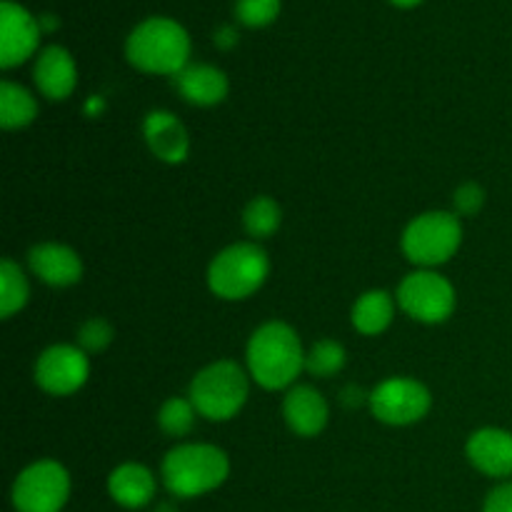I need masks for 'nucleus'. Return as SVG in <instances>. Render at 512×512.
I'll use <instances>...</instances> for the list:
<instances>
[{"mask_svg":"<svg viewBox=\"0 0 512 512\" xmlns=\"http://www.w3.org/2000/svg\"><path fill=\"white\" fill-rule=\"evenodd\" d=\"M245 365H248V375L260 388H290L305 370L303 340L283 320L263 323L250 335Z\"/></svg>","mask_w":512,"mask_h":512,"instance_id":"obj_1","label":"nucleus"},{"mask_svg":"<svg viewBox=\"0 0 512 512\" xmlns=\"http://www.w3.org/2000/svg\"><path fill=\"white\" fill-rule=\"evenodd\" d=\"M125 58L140 73L175 78L190 65V35L178 20L155 15L130 30Z\"/></svg>","mask_w":512,"mask_h":512,"instance_id":"obj_2","label":"nucleus"},{"mask_svg":"<svg viewBox=\"0 0 512 512\" xmlns=\"http://www.w3.org/2000/svg\"><path fill=\"white\" fill-rule=\"evenodd\" d=\"M230 460L225 450L208 443H180L163 458L160 478L175 498H200L228 480Z\"/></svg>","mask_w":512,"mask_h":512,"instance_id":"obj_3","label":"nucleus"},{"mask_svg":"<svg viewBox=\"0 0 512 512\" xmlns=\"http://www.w3.org/2000/svg\"><path fill=\"white\" fill-rule=\"evenodd\" d=\"M250 395V375L235 360H215L205 365L190 383V395L200 418L225 423L245 408Z\"/></svg>","mask_w":512,"mask_h":512,"instance_id":"obj_4","label":"nucleus"},{"mask_svg":"<svg viewBox=\"0 0 512 512\" xmlns=\"http://www.w3.org/2000/svg\"><path fill=\"white\" fill-rule=\"evenodd\" d=\"M268 275V253L258 243H233L210 260L208 288L223 300H245L263 288Z\"/></svg>","mask_w":512,"mask_h":512,"instance_id":"obj_5","label":"nucleus"},{"mask_svg":"<svg viewBox=\"0 0 512 512\" xmlns=\"http://www.w3.org/2000/svg\"><path fill=\"white\" fill-rule=\"evenodd\" d=\"M460 243H463V223L460 215L448 210H430L418 215L410 220L400 238L405 258L425 270L448 263L460 250Z\"/></svg>","mask_w":512,"mask_h":512,"instance_id":"obj_6","label":"nucleus"},{"mask_svg":"<svg viewBox=\"0 0 512 512\" xmlns=\"http://www.w3.org/2000/svg\"><path fill=\"white\" fill-rule=\"evenodd\" d=\"M400 310L423 325H438L453 315L458 295L453 283L435 270H415L405 275L395 293Z\"/></svg>","mask_w":512,"mask_h":512,"instance_id":"obj_7","label":"nucleus"},{"mask_svg":"<svg viewBox=\"0 0 512 512\" xmlns=\"http://www.w3.org/2000/svg\"><path fill=\"white\" fill-rule=\"evenodd\" d=\"M15 512H60L70 498V475L58 460H35L13 483Z\"/></svg>","mask_w":512,"mask_h":512,"instance_id":"obj_8","label":"nucleus"},{"mask_svg":"<svg viewBox=\"0 0 512 512\" xmlns=\"http://www.w3.org/2000/svg\"><path fill=\"white\" fill-rule=\"evenodd\" d=\"M375 420L393 428L420 423L433 408V395L415 378H388L368 395Z\"/></svg>","mask_w":512,"mask_h":512,"instance_id":"obj_9","label":"nucleus"},{"mask_svg":"<svg viewBox=\"0 0 512 512\" xmlns=\"http://www.w3.org/2000/svg\"><path fill=\"white\" fill-rule=\"evenodd\" d=\"M90 360L78 345H50L35 360V383L55 398L73 395L88 383Z\"/></svg>","mask_w":512,"mask_h":512,"instance_id":"obj_10","label":"nucleus"},{"mask_svg":"<svg viewBox=\"0 0 512 512\" xmlns=\"http://www.w3.org/2000/svg\"><path fill=\"white\" fill-rule=\"evenodd\" d=\"M40 20L28 13L20 3L3 0L0 3V68H18L28 58H33L40 45Z\"/></svg>","mask_w":512,"mask_h":512,"instance_id":"obj_11","label":"nucleus"},{"mask_svg":"<svg viewBox=\"0 0 512 512\" xmlns=\"http://www.w3.org/2000/svg\"><path fill=\"white\" fill-rule=\"evenodd\" d=\"M143 135L150 153L168 165H180L188 160L190 138L185 125L180 123L178 115L168 110H153L143 120Z\"/></svg>","mask_w":512,"mask_h":512,"instance_id":"obj_12","label":"nucleus"},{"mask_svg":"<svg viewBox=\"0 0 512 512\" xmlns=\"http://www.w3.org/2000/svg\"><path fill=\"white\" fill-rule=\"evenodd\" d=\"M470 465L488 478H512V433L503 428L475 430L465 445Z\"/></svg>","mask_w":512,"mask_h":512,"instance_id":"obj_13","label":"nucleus"},{"mask_svg":"<svg viewBox=\"0 0 512 512\" xmlns=\"http://www.w3.org/2000/svg\"><path fill=\"white\" fill-rule=\"evenodd\" d=\"M283 418L300 438H315L330 420L328 400L313 385H293L283 398Z\"/></svg>","mask_w":512,"mask_h":512,"instance_id":"obj_14","label":"nucleus"},{"mask_svg":"<svg viewBox=\"0 0 512 512\" xmlns=\"http://www.w3.org/2000/svg\"><path fill=\"white\" fill-rule=\"evenodd\" d=\"M33 78L43 98H70L75 85H78V68H75L73 55H70L63 45H48V48L40 50L38 58H35Z\"/></svg>","mask_w":512,"mask_h":512,"instance_id":"obj_15","label":"nucleus"},{"mask_svg":"<svg viewBox=\"0 0 512 512\" xmlns=\"http://www.w3.org/2000/svg\"><path fill=\"white\" fill-rule=\"evenodd\" d=\"M28 265L50 288H70L83 278V260L73 248L60 243H40L28 253Z\"/></svg>","mask_w":512,"mask_h":512,"instance_id":"obj_16","label":"nucleus"},{"mask_svg":"<svg viewBox=\"0 0 512 512\" xmlns=\"http://www.w3.org/2000/svg\"><path fill=\"white\" fill-rule=\"evenodd\" d=\"M173 80L178 93L198 108H213V105L223 103L230 93L228 75L208 63H190Z\"/></svg>","mask_w":512,"mask_h":512,"instance_id":"obj_17","label":"nucleus"},{"mask_svg":"<svg viewBox=\"0 0 512 512\" xmlns=\"http://www.w3.org/2000/svg\"><path fill=\"white\" fill-rule=\"evenodd\" d=\"M155 490H158V480L153 470L140 463L118 465L108 478V493L120 508H145L155 498Z\"/></svg>","mask_w":512,"mask_h":512,"instance_id":"obj_18","label":"nucleus"},{"mask_svg":"<svg viewBox=\"0 0 512 512\" xmlns=\"http://www.w3.org/2000/svg\"><path fill=\"white\" fill-rule=\"evenodd\" d=\"M395 305H398V300L385 290H368L353 305V313H350L353 328L360 335L385 333L395 318Z\"/></svg>","mask_w":512,"mask_h":512,"instance_id":"obj_19","label":"nucleus"},{"mask_svg":"<svg viewBox=\"0 0 512 512\" xmlns=\"http://www.w3.org/2000/svg\"><path fill=\"white\" fill-rule=\"evenodd\" d=\"M38 118V100L28 88L3 80L0 83V125L5 130L28 128Z\"/></svg>","mask_w":512,"mask_h":512,"instance_id":"obj_20","label":"nucleus"},{"mask_svg":"<svg viewBox=\"0 0 512 512\" xmlns=\"http://www.w3.org/2000/svg\"><path fill=\"white\" fill-rule=\"evenodd\" d=\"M28 300V278L15 260L5 258L0 263V315H3V320H10L15 313H20L28 305Z\"/></svg>","mask_w":512,"mask_h":512,"instance_id":"obj_21","label":"nucleus"},{"mask_svg":"<svg viewBox=\"0 0 512 512\" xmlns=\"http://www.w3.org/2000/svg\"><path fill=\"white\" fill-rule=\"evenodd\" d=\"M283 223V210L270 195H258L250 200L243 210V228L250 238L265 240L275 235V230Z\"/></svg>","mask_w":512,"mask_h":512,"instance_id":"obj_22","label":"nucleus"},{"mask_svg":"<svg viewBox=\"0 0 512 512\" xmlns=\"http://www.w3.org/2000/svg\"><path fill=\"white\" fill-rule=\"evenodd\" d=\"M198 410L190 398H168L158 410V425L170 438H185L195 428Z\"/></svg>","mask_w":512,"mask_h":512,"instance_id":"obj_23","label":"nucleus"},{"mask_svg":"<svg viewBox=\"0 0 512 512\" xmlns=\"http://www.w3.org/2000/svg\"><path fill=\"white\" fill-rule=\"evenodd\" d=\"M345 348L338 340H318L305 353V370L315 378H333L345 368Z\"/></svg>","mask_w":512,"mask_h":512,"instance_id":"obj_24","label":"nucleus"},{"mask_svg":"<svg viewBox=\"0 0 512 512\" xmlns=\"http://www.w3.org/2000/svg\"><path fill=\"white\" fill-rule=\"evenodd\" d=\"M280 0H235V18L245 28H268L280 15Z\"/></svg>","mask_w":512,"mask_h":512,"instance_id":"obj_25","label":"nucleus"},{"mask_svg":"<svg viewBox=\"0 0 512 512\" xmlns=\"http://www.w3.org/2000/svg\"><path fill=\"white\" fill-rule=\"evenodd\" d=\"M115 338L113 325L105 318H90L78 328V348L85 353H103Z\"/></svg>","mask_w":512,"mask_h":512,"instance_id":"obj_26","label":"nucleus"},{"mask_svg":"<svg viewBox=\"0 0 512 512\" xmlns=\"http://www.w3.org/2000/svg\"><path fill=\"white\" fill-rule=\"evenodd\" d=\"M485 205V190L478 183H465L455 190L453 195V213L460 218H468V215L480 213Z\"/></svg>","mask_w":512,"mask_h":512,"instance_id":"obj_27","label":"nucleus"},{"mask_svg":"<svg viewBox=\"0 0 512 512\" xmlns=\"http://www.w3.org/2000/svg\"><path fill=\"white\" fill-rule=\"evenodd\" d=\"M483 512H512V483H500L490 490Z\"/></svg>","mask_w":512,"mask_h":512,"instance_id":"obj_28","label":"nucleus"},{"mask_svg":"<svg viewBox=\"0 0 512 512\" xmlns=\"http://www.w3.org/2000/svg\"><path fill=\"white\" fill-rule=\"evenodd\" d=\"M235 43H238V30H235L233 25H223V28L215 33V45H218L220 50H230Z\"/></svg>","mask_w":512,"mask_h":512,"instance_id":"obj_29","label":"nucleus"},{"mask_svg":"<svg viewBox=\"0 0 512 512\" xmlns=\"http://www.w3.org/2000/svg\"><path fill=\"white\" fill-rule=\"evenodd\" d=\"M40 28H43V33H50V30H55L60 25V20L55 18V15H40Z\"/></svg>","mask_w":512,"mask_h":512,"instance_id":"obj_30","label":"nucleus"},{"mask_svg":"<svg viewBox=\"0 0 512 512\" xmlns=\"http://www.w3.org/2000/svg\"><path fill=\"white\" fill-rule=\"evenodd\" d=\"M390 3H393L395 8H405V10H408V8H415V5H420V3H423V0H390Z\"/></svg>","mask_w":512,"mask_h":512,"instance_id":"obj_31","label":"nucleus"}]
</instances>
